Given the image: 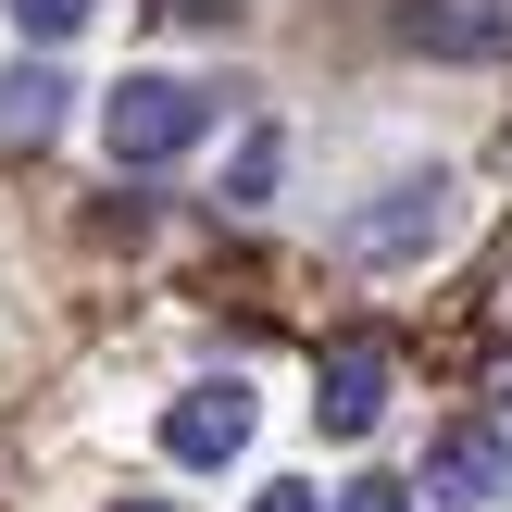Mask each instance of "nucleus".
<instances>
[{"mask_svg": "<svg viewBox=\"0 0 512 512\" xmlns=\"http://www.w3.org/2000/svg\"><path fill=\"white\" fill-rule=\"evenodd\" d=\"M338 512H413V488L400 475H363V488H338Z\"/></svg>", "mask_w": 512, "mask_h": 512, "instance_id": "nucleus-10", "label": "nucleus"}, {"mask_svg": "<svg viewBox=\"0 0 512 512\" xmlns=\"http://www.w3.org/2000/svg\"><path fill=\"white\" fill-rule=\"evenodd\" d=\"M163 450H175V475H213V463H238V450H250V388H238V375L188 388V400L163 413Z\"/></svg>", "mask_w": 512, "mask_h": 512, "instance_id": "nucleus-2", "label": "nucleus"}, {"mask_svg": "<svg viewBox=\"0 0 512 512\" xmlns=\"http://www.w3.org/2000/svg\"><path fill=\"white\" fill-rule=\"evenodd\" d=\"M13 25H25V38H75V25H88V0H13Z\"/></svg>", "mask_w": 512, "mask_h": 512, "instance_id": "nucleus-9", "label": "nucleus"}, {"mask_svg": "<svg viewBox=\"0 0 512 512\" xmlns=\"http://www.w3.org/2000/svg\"><path fill=\"white\" fill-rule=\"evenodd\" d=\"M250 512H338V500H325V488H300V475H275V488L250 500Z\"/></svg>", "mask_w": 512, "mask_h": 512, "instance_id": "nucleus-11", "label": "nucleus"}, {"mask_svg": "<svg viewBox=\"0 0 512 512\" xmlns=\"http://www.w3.org/2000/svg\"><path fill=\"white\" fill-rule=\"evenodd\" d=\"M113 512H188V500H113Z\"/></svg>", "mask_w": 512, "mask_h": 512, "instance_id": "nucleus-12", "label": "nucleus"}, {"mask_svg": "<svg viewBox=\"0 0 512 512\" xmlns=\"http://www.w3.org/2000/svg\"><path fill=\"white\" fill-rule=\"evenodd\" d=\"M200 125H213V100H200L188 75H125V88L100 100V150H113L125 175L188 163V150H200Z\"/></svg>", "mask_w": 512, "mask_h": 512, "instance_id": "nucleus-1", "label": "nucleus"}, {"mask_svg": "<svg viewBox=\"0 0 512 512\" xmlns=\"http://www.w3.org/2000/svg\"><path fill=\"white\" fill-rule=\"evenodd\" d=\"M425 238H438V175H413L388 213H363V225H350V250H363V263H413Z\"/></svg>", "mask_w": 512, "mask_h": 512, "instance_id": "nucleus-7", "label": "nucleus"}, {"mask_svg": "<svg viewBox=\"0 0 512 512\" xmlns=\"http://www.w3.org/2000/svg\"><path fill=\"white\" fill-rule=\"evenodd\" d=\"M400 38L438 63H512V0H400Z\"/></svg>", "mask_w": 512, "mask_h": 512, "instance_id": "nucleus-3", "label": "nucleus"}, {"mask_svg": "<svg viewBox=\"0 0 512 512\" xmlns=\"http://www.w3.org/2000/svg\"><path fill=\"white\" fill-rule=\"evenodd\" d=\"M500 488H512L500 425H450V438L425 450V500H500Z\"/></svg>", "mask_w": 512, "mask_h": 512, "instance_id": "nucleus-5", "label": "nucleus"}, {"mask_svg": "<svg viewBox=\"0 0 512 512\" xmlns=\"http://www.w3.org/2000/svg\"><path fill=\"white\" fill-rule=\"evenodd\" d=\"M63 75H50V63H13V75H0V150H50V138H63Z\"/></svg>", "mask_w": 512, "mask_h": 512, "instance_id": "nucleus-6", "label": "nucleus"}, {"mask_svg": "<svg viewBox=\"0 0 512 512\" xmlns=\"http://www.w3.org/2000/svg\"><path fill=\"white\" fill-rule=\"evenodd\" d=\"M375 413H388V350H375V338H338L325 375H313V425H325V438H375Z\"/></svg>", "mask_w": 512, "mask_h": 512, "instance_id": "nucleus-4", "label": "nucleus"}, {"mask_svg": "<svg viewBox=\"0 0 512 512\" xmlns=\"http://www.w3.org/2000/svg\"><path fill=\"white\" fill-rule=\"evenodd\" d=\"M275 175H288V150H275V138H250V150H238V175H225V200H263Z\"/></svg>", "mask_w": 512, "mask_h": 512, "instance_id": "nucleus-8", "label": "nucleus"}]
</instances>
